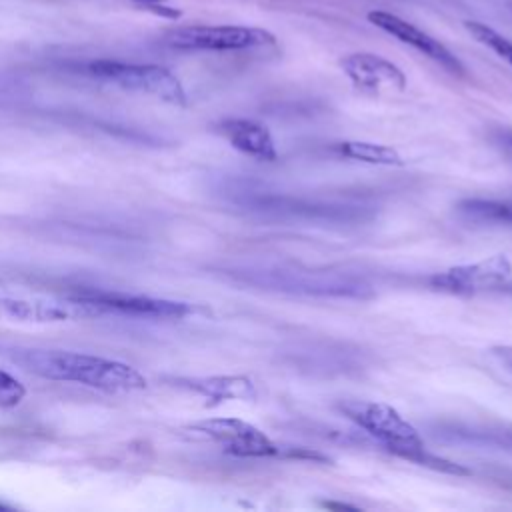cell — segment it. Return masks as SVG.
Masks as SVG:
<instances>
[{"label":"cell","mask_w":512,"mask_h":512,"mask_svg":"<svg viewBox=\"0 0 512 512\" xmlns=\"http://www.w3.org/2000/svg\"><path fill=\"white\" fill-rule=\"evenodd\" d=\"M18 362L32 374L54 380L74 382L104 392H134L146 388V378L130 364L70 350H26Z\"/></svg>","instance_id":"6da1fadb"},{"label":"cell","mask_w":512,"mask_h":512,"mask_svg":"<svg viewBox=\"0 0 512 512\" xmlns=\"http://www.w3.org/2000/svg\"><path fill=\"white\" fill-rule=\"evenodd\" d=\"M338 410L398 458L438 472H448L456 476L470 474V470H466L458 462L432 454L420 438L418 430L408 420H404L398 410L384 402L344 400L338 404Z\"/></svg>","instance_id":"7a4b0ae2"},{"label":"cell","mask_w":512,"mask_h":512,"mask_svg":"<svg viewBox=\"0 0 512 512\" xmlns=\"http://www.w3.org/2000/svg\"><path fill=\"white\" fill-rule=\"evenodd\" d=\"M86 72L94 78L110 82L122 90L154 96L162 102L184 106L186 92L180 80L164 66L158 64H132L118 60H92Z\"/></svg>","instance_id":"3957f363"},{"label":"cell","mask_w":512,"mask_h":512,"mask_svg":"<svg viewBox=\"0 0 512 512\" xmlns=\"http://www.w3.org/2000/svg\"><path fill=\"white\" fill-rule=\"evenodd\" d=\"M72 298L84 302L86 306L94 308L100 316L106 314H120V316H132V318H186L198 308L188 302L178 300H166V298H154L144 294H130V292H118V290H100V288H82L70 294Z\"/></svg>","instance_id":"277c9868"},{"label":"cell","mask_w":512,"mask_h":512,"mask_svg":"<svg viewBox=\"0 0 512 512\" xmlns=\"http://www.w3.org/2000/svg\"><path fill=\"white\" fill-rule=\"evenodd\" d=\"M166 44L176 50H210V52H226V50H246L258 46H270L276 42L274 34L264 28L254 26H180L164 36Z\"/></svg>","instance_id":"5b68a950"},{"label":"cell","mask_w":512,"mask_h":512,"mask_svg":"<svg viewBox=\"0 0 512 512\" xmlns=\"http://www.w3.org/2000/svg\"><path fill=\"white\" fill-rule=\"evenodd\" d=\"M188 430L220 444L228 454L234 456L268 458L284 454V448L268 434L240 418H208L188 426Z\"/></svg>","instance_id":"8992f818"},{"label":"cell","mask_w":512,"mask_h":512,"mask_svg":"<svg viewBox=\"0 0 512 512\" xmlns=\"http://www.w3.org/2000/svg\"><path fill=\"white\" fill-rule=\"evenodd\" d=\"M512 276V262L506 254H494L478 262L450 266L442 272H434L428 284L434 290L452 294H474L482 290H498Z\"/></svg>","instance_id":"52a82bcc"},{"label":"cell","mask_w":512,"mask_h":512,"mask_svg":"<svg viewBox=\"0 0 512 512\" xmlns=\"http://www.w3.org/2000/svg\"><path fill=\"white\" fill-rule=\"evenodd\" d=\"M100 316L94 308L68 296L42 298V296H0V320L16 324H56L66 320L96 318Z\"/></svg>","instance_id":"ba28073f"},{"label":"cell","mask_w":512,"mask_h":512,"mask_svg":"<svg viewBox=\"0 0 512 512\" xmlns=\"http://www.w3.org/2000/svg\"><path fill=\"white\" fill-rule=\"evenodd\" d=\"M368 22L374 24L376 28H380L382 32L390 34L392 38L400 40L402 44H408L412 48H416L418 52H422L424 56H428L430 60H434L436 64H440L442 68H446L452 74H464V66L462 62L434 36H430L428 32L420 30L418 26H414L412 22L386 12V10H372L366 14Z\"/></svg>","instance_id":"9c48e42d"},{"label":"cell","mask_w":512,"mask_h":512,"mask_svg":"<svg viewBox=\"0 0 512 512\" xmlns=\"http://www.w3.org/2000/svg\"><path fill=\"white\" fill-rule=\"evenodd\" d=\"M340 66L348 80L360 92L378 94L382 90L402 92L408 84L406 74L384 56L372 52H354L340 60Z\"/></svg>","instance_id":"30bf717a"},{"label":"cell","mask_w":512,"mask_h":512,"mask_svg":"<svg viewBox=\"0 0 512 512\" xmlns=\"http://www.w3.org/2000/svg\"><path fill=\"white\" fill-rule=\"evenodd\" d=\"M218 130L236 150L246 156L264 162H274L278 158V150L270 130L256 120L228 118L218 124Z\"/></svg>","instance_id":"8fae6325"},{"label":"cell","mask_w":512,"mask_h":512,"mask_svg":"<svg viewBox=\"0 0 512 512\" xmlns=\"http://www.w3.org/2000/svg\"><path fill=\"white\" fill-rule=\"evenodd\" d=\"M180 386L202 394L212 400V404H220L226 400H242L252 402L256 398V386L248 376H204V378H178Z\"/></svg>","instance_id":"7c38bea8"},{"label":"cell","mask_w":512,"mask_h":512,"mask_svg":"<svg viewBox=\"0 0 512 512\" xmlns=\"http://www.w3.org/2000/svg\"><path fill=\"white\" fill-rule=\"evenodd\" d=\"M334 152L342 158L376 164V166H402L404 158L400 152L386 144L376 142H362V140H344L334 144Z\"/></svg>","instance_id":"4fadbf2b"},{"label":"cell","mask_w":512,"mask_h":512,"mask_svg":"<svg viewBox=\"0 0 512 512\" xmlns=\"http://www.w3.org/2000/svg\"><path fill=\"white\" fill-rule=\"evenodd\" d=\"M448 440L456 442H466L474 446H490L498 450H508L512 452V428H478V426H450L444 428L442 432Z\"/></svg>","instance_id":"5bb4252c"},{"label":"cell","mask_w":512,"mask_h":512,"mask_svg":"<svg viewBox=\"0 0 512 512\" xmlns=\"http://www.w3.org/2000/svg\"><path fill=\"white\" fill-rule=\"evenodd\" d=\"M458 210L468 220L476 222H504L512 224V200H486L468 198L458 204Z\"/></svg>","instance_id":"9a60e30c"},{"label":"cell","mask_w":512,"mask_h":512,"mask_svg":"<svg viewBox=\"0 0 512 512\" xmlns=\"http://www.w3.org/2000/svg\"><path fill=\"white\" fill-rule=\"evenodd\" d=\"M464 28L468 30V34L480 42L482 46H486L488 50H492L498 58H502L504 62H508L512 66V40H508L506 36H502L500 32H496L494 28H490L484 22H476V20H466Z\"/></svg>","instance_id":"2e32d148"},{"label":"cell","mask_w":512,"mask_h":512,"mask_svg":"<svg viewBox=\"0 0 512 512\" xmlns=\"http://www.w3.org/2000/svg\"><path fill=\"white\" fill-rule=\"evenodd\" d=\"M26 396L24 384L10 372L0 368V408H14Z\"/></svg>","instance_id":"e0dca14e"},{"label":"cell","mask_w":512,"mask_h":512,"mask_svg":"<svg viewBox=\"0 0 512 512\" xmlns=\"http://www.w3.org/2000/svg\"><path fill=\"white\" fill-rule=\"evenodd\" d=\"M492 142L500 148L508 158H512V130H496L492 134Z\"/></svg>","instance_id":"ac0fdd59"},{"label":"cell","mask_w":512,"mask_h":512,"mask_svg":"<svg viewBox=\"0 0 512 512\" xmlns=\"http://www.w3.org/2000/svg\"><path fill=\"white\" fill-rule=\"evenodd\" d=\"M492 354H494L508 370H512V346H510V344L494 346V348H492Z\"/></svg>","instance_id":"d6986e66"},{"label":"cell","mask_w":512,"mask_h":512,"mask_svg":"<svg viewBox=\"0 0 512 512\" xmlns=\"http://www.w3.org/2000/svg\"><path fill=\"white\" fill-rule=\"evenodd\" d=\"M500 4H504V6H508L510 10H512V0H498Z\"/></svg>","instance_id":"ffe728a7"},{"label":"cell","mask_w":512,"mask_h":512,"mask_svg":"<svg viewBox=\"0 0 512 512\" xmlns=\"http://www.w3.org/2000/svg\"><path fill=\"white\" fill-rule=\"evenodd\" d=\"M138 2H158V0H138Z\"/></svg>","instance_id":"44dd1931"},{"label":"cell","mask_w":512,"mask_h":512,"mask_svg":"<svg viewBox=\"0 0 512 512\" xmlns=\"http://www.w3.org/2000/svg\"><path fill=\"white\" fill-rule=\"evenodd\" d=\"M0 508H4V506H2V504H0Z\"/></svg>","instance_id":"7402d4cb"},{"label":"cell","mask_w":512,"mask_h":512,"mask_svg":"<svg viewBox=\"0 0 512 512\" xmlns=\"http://www.w3.org/2000/svg\"><path fill=\"white\" fill-rule=\"evenodd\" d=\"M506 292H512V290H506Z\"/></svg>","instance_id":"603a6c76"}]
</instances>
